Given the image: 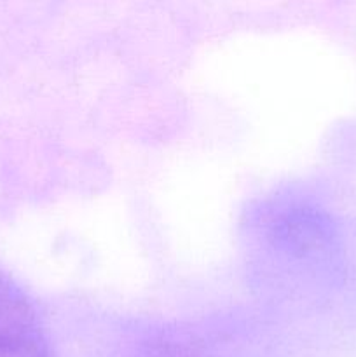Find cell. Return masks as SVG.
<instances>
[{
	"label": "cell",
	"instance_id": "cell-1",
	"mask_svg": "<svg viewBox=\"0 0 356 357\" xmlns=\"http://www.w3.org/2000/svg\"><path fill=\"white\" fill-rule=\"evenodd\" d=\"M0 357H51L47 333L27 293L0 272Z\"/></svg>",
	"mask_w": 356,
	"mask_h": 357
}]
</instances>
